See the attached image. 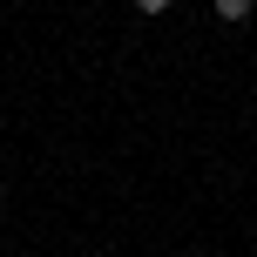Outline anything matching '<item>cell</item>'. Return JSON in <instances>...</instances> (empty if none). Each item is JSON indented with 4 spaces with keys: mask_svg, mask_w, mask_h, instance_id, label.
<instances>
[{
    "mask_svg": "<svg viewBox=\"0 0 257 257\" xmlns=\"http://www.w3.org/2000/svg\"><path fill=\"white\" fill-rule=\"evenodd\" d=\"M0 210H7V196H0Z\"/></svg>",
    "mask_w": 257,
    "mask_h": 257,
    "instance_id": "3957f363",
    "label": "cell"
},
{
    "mask_svg": "<svg viewBox=\"0 0 257 257\" xmlns=\"http://www.w3.org/2000/svg\"><path fill=\"white\" fill-rule=\"evenodd\" d=\"M136 14H169V0H136Z\"/></svg>",
    "mask_w": 257,
    "mask_h": 257,
    "instance_id": "7a4b0ae2",
    "label": "cell"
},
{
    "mask_svg": "<svg viewBox=\"0 0 257 257\" xmlns=\"http://www.w3.org/2000/svg\"><path fill=\"white\" fill-rule=\"evenodd\" d=\"M250 7H257V0H217V21H230V27H244V21H250Z\"/></svg>",
    "mask_w": 257,
    "mask_h": 257,
    "instance_id": "6da1fadb",
    "label": "cell"
}]
</instances>
